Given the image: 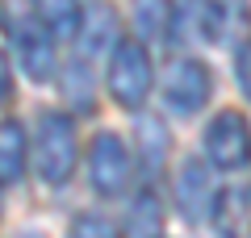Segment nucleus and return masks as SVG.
I'll return each instance as SVG.
<instances>
[{"instance_id": "obj_4", "label": "nucleus", "mask_w": 251, "mask_h": 238, "mask_svg": "<svg viewBox=\"0 0 251 238\" xmlns=\"http://www.w3.org/2000/svg\"><path fill=\"white\" fill-rule=\"evenodd\" d=\"M130 176H134V163H130V150H126L122 134L100 130L88 142V184H92V192L117 196V192H126Z\"/></svg>"}, {"instance_id": "obj_14", "label": "nucleus", "mask_w": 251, "mask_h": 238, "mask_svg": "<svg viewBox=\"0 0 251 238\" xmlns=\"http://www.w3.org/2000/svg\"><path fill=\"white\" fill-rule=\"evenodd\" d=\"M159 226H163V205L155 196V188H143L134 196V205H130V213H126V234L130 238H163Z\"/></svg>"}, {"instance_id": "obj_20", "label": "nucleus", "mask_w": 251, "mask_h": 238, "mask_svg": "<svg viewBox=\"0 0 251 238\" xmlns=\"http://www.w3.org/2000/svg\"><path fill=\"white\" fill-rule=\"evenodd\" d=\"M13 92V67H9V54L0 50V100H9Z\"/></svg>"}, {"instance_id": "obj_21", "label": "nucleus", "mask_w": 251, "mask_h": 238, "mask_svg": "<svg viewBox=\"0 0 251 238\" xmlns=\"http://www.w3.org/2000/svg\"><path fill=\"white\" fill-rule=\"evenodd\" d=\"M0 205H4V201H0Z\"/></svg>"}, {"instance_id": "obj_7", "label": "nucleus", "mask_w": 251, "mask_h": 238, "mask_svg": "<svg viewBox=\"0 0 251 238\" xmlns=\"http://www.w3.org/2000/svg\"><path fill=\"white\" fill-rule=\"evenodd\" d=\"M214 201H218V192H214V167H209L201 155L184 159L180 171H176V209H180V217L193 221V226H197V221H209Z\"/></svg>"}, {"instance_id": "obj_15", "label": "nucleus", "mask_w": 251, "mask_h": 238, "mask_svg": "<svg viewBox=\"0 0 251 238\" xmlns=\"http://www.w3.org/2000/svg\"><path fill=\"white\" fill-rule=\"evenodd\" d=\"M134 138H138V155H143L147 176H155V171L163 167V159H168V130H163V121L143 117L138 130H134Z\"/></svg>"}, {"instance_id": "obj_3", "label": "nucleus", "mask_w": 251, "mask_h": 238, "mask_svg": "<svg viewBox=\"0 0 251 238\" xmlns=\"http://www.w3.org/2000/svg\"><path fill=\"white\" fill-rule=\"evenodd\" d=\"M205 163L214 171H239L251 163V121L234 109L209 117L205 125Z\"/></svg>"}, {"instance_id": "obj_2", "label": "nucleus", "mask_w": 251, "mask_h": 238, "mask_svg": "<svg viewBox=\"0 0 251 238\" xmlns=\"http://www.w3.org/2000/svg\"><path fill=\"white\" fill-rule=\"evenodd\" d=\"M105 84H109L113 105H122V109H130V113H138V109L147 105V96H151V88H155L151 50H147L138 38H122V46L109 54Z\"/></svg>"}, {"instance_id": "obj_19", "label": "nucleus", "mask_w": 251, "mask_h": 238, "mask_svg": "<svg viewBox=\"0 0 251 238\" xmlns=\"http://www.w3.org/2000/svg\"><path fill=\"white\" fill-rule=\"evenodd\" d=\"M234 79H239V92L251 100V38L234 46Z\"/></svg>"}, {"instance_id": "obj_17", "label": "nucleus", "mask_w": 251, "mask_h": 238, "mask_svg": "<svg viewBox=\"0 0 251 238\" xmlns=\"http://www.w3.org/2000/svg\"><path fill=\"white\" fill-rule=\"evenodd\" d=\"M67 238H122V234H117V226L109 217H100V213H80V217L67 226Z\"/></svg>"}, {"instance_id": "obj_5", "label": "nucleus", "mask_w": 251, "mask_h": 238, "mask_svg": "<svg viewBox=\"0 0 251 238\" xmlns=\"http://www.w3.org/2000/svg\"><path fill=\"white\" fill-rule=\"evenodd\" d=\"M209 92H214V71L201 59H176L168 67V79H163V105L176 117H193L205 109Z\"/></svg>"}, {"instance_id": "obj_8", "label": "nucleus", "mask_w": 251, "mask_h": 238, "mask_svg": "<svg viewBox=\"0 0 251 238\" xmlns=\"http://www.w3.org/2000/svg\"><path fill=\"white\" fill-rule=\"evenodd\" d=\"M218 38V4L214 0H172V21H168V42H214Z\"/></svg>"}, {"instance_id": "obj_13", "label": "nucleus", "mask_w": 251, "mask_h": 238, "mask_svg": "<svg viewBox=\"0 0 251 238\" xmlns=\"http://www.w3.org/2000/svg\"><path fill=\"white\" fill-rule=\"evenodd\" d=\"M138 42H168V21H172V0H130Z\"/></svg>"}, {"instance_id": "obj_11", "label": "nucleus", "mask_w": 251, "mask_h": 238, "mask_svg": "<svg viewBox=\"0 0 251 238\" xmlns=\"http://www.w3.org/2000/svg\"><path fill=\"white\" fill-rule=\"evenodd\" d=\"M29 163V138L17 117L0 121V184H17Z\"/></svg>"}, {"instance_id": "obj_16", "label": "nucleus", "mask_w": 251, "mask_h": 238, "mask_svg": "<svg viewBox=\"0 0 251 238\" xmlns=\"http://www.w3.org/2000/svg\"><path fill=\"white\" fill-rule=\"evenodd\" d=\"M218 4V38L214 42H247L251 29V4L247 0H214Z\"/></svg>"}, {"instance_id": "obj_9", "label": "nucleus", "mask_w": 251, "mask_h": 238, "mask_svg": "<svg viewBox=\"0 0 251 238\" xmlns=\"http://www.w3.org/2000/svg\"><path fill=\"white\" fill-rule=\"evenodd\" d=\"M218 238H251V188H222L209 213Z\"/></svg>"}, {"instance_id": "obj_1", "label": "nucleus", "mask_w": 251, "mask_h": 238, "mask_svg": "<svg viewBox=\"0 0 251 238\" xmlns=\"http://www.w3.org/2000/svg\"><path fill=\"white\" fill-rule=\"evenodd\" d=\"M75 159H80V138L75 121L67 113H42L34 125V176L42 184L59 188L72 180Z\"/></svg>"}, {"instance_id": "obj_6", "label": "nucleus", "mask_w": 251, "mask_h": 238, "mask_svg": "<svg viewBox=\"0 0 251 238\" xmlns=\"http://www.w3.org/2000/svg\"><path fill=\"white\" fill-rule=\"evenodd\" d=\"M4 25H9V34H13V46H17V59H21L25 79H29V84H50L54 71H59L54 38L34 21V13L21 17V21H4Z\"/></svg>"}, {"instance_id": "obj_10", "label": "nucleus", "mask_w": 251, "mask_h": 238, "mask_svg": "<svg viewBox=\"0 0 251 238\" xmlns=\"http://www.w3.org/2000/svg\"><path fill=\"white\" fill-rule=\"evenodd\" d=\"M29 13L54 42L59 38H80V25H84L80 0H29Z\"/></svg>"}, {"instance_id": "obj_18", "label": "nucleus", "mask_w": 251, "mask_h": 238, "mask_svg": "<svg viewBox=\"0 0 251 238\" xmlns=\"http://www.w3.org/2000/svg\"><path fill=\"white\" fill-rule=\"evenodd\" d=\"M88 71H84V63H72L67 67V75H63V92H67V100H75V109H88Z\"/></svg>"}, {"instance_id": "obj_12", "label": "nucleus", "mask_w": 251, "mask_h": 238, "mask_svg": "<svg viewBox=\"0 0 251 238\" xmlns=\"http://www.w3.org/2000/svg\"><path fill=\"white\" fill-rule=\"evenodd\" d=\"M122 46V34H117V17L113 9H92L80 25V54L84 63L88 59H100V54H113Z\"/></svg>"}]
</instances>
